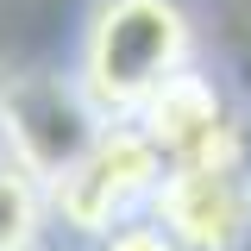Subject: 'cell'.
I'll use <instances>...</instances> for the list:
<instances>
[{"instance_id":"8992f818","label":"cell","mask_w":251,"mask_h":251,"mask_svg":"<svg viewBox=\"0 0 251 251\" xmlns=\"http://www.w3.org/2000/svg\"><path fill=\"white\" fill-rule=\"evenodd\" d=\"M94 251H188V245L157 214H138V220H126V226H113L107 239H94Z\"/></svg>"},{"instance_id":"5b68a950","label":"cell","mask_w":251,"mask_h":251,"mask_svg":"<svg viewBox=\"0 0 251 251\" xmlns=\"http://www.w3.org/2000/svg\"><path fill=\"white\" fill-rule=\"evenodd\" d=\"M50 226V188L13 145H0V251L38 245V232Z\"/></svg>"},{"instance_id":"6da1fadb","label":"cell","mask_w":251,"mask_h":251,"mask_svg":"<svg viewBox=\"0 0 251 251\" xmlns=\"http://www.w3.org/2000/svg\"><path fill=\"white\" fill-rule=\"evenodd\" d=\"M195 31L176 0H100L82 31L75 82L100 120H132L176 69H188Z\"/></svg>"},{"instance_id":"52a82bcc","label":"cell","mask_w":251,"mask_h":251,"mask_svg":"<svg viewBox=\"0 0 251 251\" xmlns=\"http://www.w3.org/2000/svg\"><path fill=\"white\" fill-rule=\"evenodd\" d=\"M0 145H6V94H0Z\"/></svg>"},{"instance_id":"277c9868","label":"cell","mask_w":251,"mask_h":251,"mask_svg":"<svg viewBox=\"0 0 251 251\" xmlns=\"http://www.w3.org/2000/svg\"><path fill=\"white\" fill-rule=\"evenodd\" d=\"M132 120L151 132V145L170 157V170H176V163H245V132L226 113L220 88L195 63L176 69Z\"/></svg>"},{"instance_id":"7a4b0ae2","label":"cell","mask_w":251,"mask_h":251,"mask_svg":"<svg viewBox=\"0 0 251 251\" xmlns=\"http://www.w3.org/2000/svg\"><path fill=\"white\" fill-rule=\"evenodd\" d=\"M170 176V157L151 145V132L138 120H107L88 138V151L75 163H63L50 176V220L75 239H107L113 226L151 214L157 188Z\"/></svg>"},{"instance_id":"3957f363","label":"cell","mask_w":251,"mask_h":251,"mask_svg":"<svg viewBox=\"0 0 251 251\" xmlns=\"http://www.w3.org/2000/svg\"><path fill=\"white\" fill-rule=\"evenodd\" d=\"M151 214L188 251H245L251 239V170L245 163H176Z\"/></svg>"},{"instance_id":"ba28073f","label":"cell","mask_w":251,"mask_h":251,"mask_svg":"<svg viewBox=\"0 0 251 251\" xmlns=\"http://www.w3.org/2000/svg\"><path fill=\"white\" fill-rule=\"evenodd\" d=\"M25 251H38V245H25Z\"/></svg>"}]
</instances>
